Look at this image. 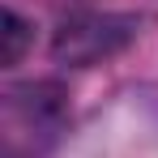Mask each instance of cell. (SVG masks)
Wrapping results in <instances>:
<instances>
[{"label":"cell","instance_id":"obj_1","mask_svg":"<svg viewBox=\"0 0 158 158\" xmlns=\"http://www.w3.org/2000/svg\"><path fill=\"white\" fill-rule=\"evenodd\" d=\"M64 94L52 81L9 85L0 98V145L4 158H43L64 128Z\"/></svg>","mask_w":158,"mask_h":158},{"label":"cell","instance_id":"obj_2","mask_svg":"<svg viewBox=\"0 0 158 158\" xmlns=\"http://www.w3.org/2000/svg\"><path fill=\"white\" fill-rule=\"evenodd\" d=\"M132 26H137L132 17H115V13H77V17H64L60 30H56L52 56L60 64H73V69L98 64V60L115 56L132 39Z\"/></svg>","mask_w":158,"mask_h":158},{"label":"cell","instance_id":"obj_3","mask_svg":"<svg viewBox=\"0 0 158 158\" xmlns=\"http://www.w3.org/2000/svg\"><path fill=\"white\" fill-rule=\"evenodd\" d=\"M26 39H30L26 22H22L13 9H4V64H17V60H22V52H26Z\"/></svg>","mask_w":158,"mask_h":158}]
</instances>
